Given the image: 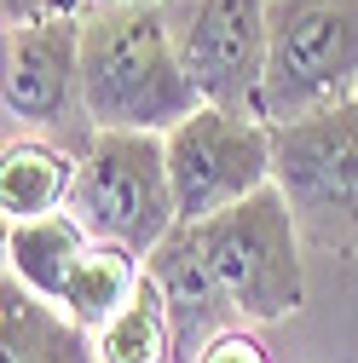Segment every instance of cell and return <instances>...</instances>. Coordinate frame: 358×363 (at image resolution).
Instances as JSON below:
<instances>
[{
    "instance_id": "6da1fadb",
    "label": "cell",
    "mask_w": 358,
    "mask_h": 363,
    "mask_svg": "<svg viewBox=\"0 0 358 363\" xmlns=\"http://www.w3.org/2000/svg\"><path fill=\"white\" fill-rule=\"evenodd\" d=\"M81 99L99 133H168L202 110L162 6H93L81 18Z\"/></svg>"
},
{
    "instance_id": "7a4b0ae2",
    "label": "cell",
    "mask_w": 358,
    "mask_h": 363,
    "mask_svg": "<svg viewBox=\"0 0 358 363\" xmlns=\"http://www.w3.org/2000/svg\"><path fill=\"white\" fill-rule=\"evenodd\" d=\"M64 213L93 242L151 259L179 231L162 133H93V145L75 162V185H70Z\"/></svg>"
},
{
    "instance_id": "3957f363",
    "label": "cell",
    "mask_w": 358,
    "mask_h": 363,
    "mask_svg": "<svg viewBox=\"0 0 358 363\" xmlns=\"http://www.w3.org/2000/svg\"><path fill=\"white\" fill-rule=\"evenodd\" d=\"M358 99V0H272L260 121L289 127Z\"/></svg>"
},
{
    "instance_id": "277c9868",
    "label": "cell",
    "mask_w": 358,
    "mask_h": 363,
    "mask_svg": "<svg viewBox=\"0 0 358 363\" xmlns=\"http://www.w3.org/2000/svg\"><path fill=\"white\" fill-rule=\"evenodd\" d=\"M219 289H226L232 317L249 323H283L306 300V271H300V225L278 185L254 191L249 202L191 225Z\"/></svg>"
},
{
    "instance_id": "5b68a950",
    "label": "cell",
    "mask_w": 358,
    "mask_h": 363,
    "mask_svg": "<svg viewBox=\"0 0 358 363\" xmlns=\"http://www.w3.org/2000/svg\"><path fill=\"white\" fill-rule=\"evenodd\" d=\"M272 185L295 208L300 237L358 248V99L272 127Z\"/></svg>"
},
{
    "instance_id": "8992f818",
    "label": "cell",
    "mask_w": 358,
    "mask_h": 363,
    "mask_svg": "<svg viewBox=\"0 0 358 363\" xmlns=\"http://www.w3.org/2000/svg\"><path fill=\"white\" fill-rule=\"evenodd\" d=\"M168 179L179 225H202L272 185V127L260 116L202 104L168 133Z\"/></svg>"
},
{
    "instance_id": "52a82bcc",
    "label": "cell",
    "mask_w": 358,
    "mask_h": 363,
    "mask_svg": "<svg viewBox=\"0 0 358 363\" xmlns=\"http://www.w3.org/2000/svg\"><path fill=\"white\" fill-rule=\"evenodd\" d=\"M6 127L23 139H58L64 150L93 145V116L81 99V18L12 23L6 29Z\"/></svg>"
},
{
    "instance_id": "ba28073f",
    "label": "cell",
    "mask_w": 358,
    "mask_h": 363,
    "mask_svg": "<svg viewBox=\"0 0 358 363\" xmlns=\"http://www.w3.org/2000/svg\"><path fill=\"white\" fill-rule=\"evenodd\" d=\"M168 23H173L179 58H185V75L202 93V104L260 116L272 0H185Z\"/></svg>"
},
{
    "instance_id": "9c48e42d",
    "label": "cell",
    "mask_w": 358,
    "mask_h": 363,
    "mask_svg": "<svg viewBox=\"0 0 358 363\" xmlns=\"http://www.w3.org/2000/svg\"><path fill=\"white\" fill-rule=\"evenodd\" d=\"M145 277L162 289V300L173 311L179 346H208L214 335L243 329L232 317V306H226V289H219V277H214V265H208V254H202L191 225H179V231L145 259Z\"/></svg>"
},
{
    "instance_id": "30bf717a",
    "label": "cell",
    "mask_w": 358,
    "mask_h": 363,
    "mask_svg": "<svg viewBox=\"0 0 358 363\" xmlns=\"http://www.w3.org/2000/svg\"><path fill=\"white\" fill-rule=\"evenodd\" d=\"M0 352L6 363H99L93 335L18 277H0Z\"/></svg>"
},
{
    "instance_id": "8fae6325",
    "label": "cell",
    "mask_w": 358,
    "mask_h": 363,
    "mask_svg": "<svg viewBox=\"0 0 358 363\" xmlns=\"http://www.w3.org/2000/svg\"><path fill=\"white\" fill-rule=\"evenodd\" d=\"M75 162L81 156L53 139H6V150H0V213H6V225L64 213Z\"/></svg>"
},
{
    "instance_id": "7c38bea8",
    "label": "cell",
    "mask_w": 358,
    "mask_h": 363,
    "mask_svg": "<svg viewBox=\"0 0 358 363\" xmlns=\"http://www.w3.org/2000/svg\"><path fill=\"white\" fill-rule=\"evenodd\" d=\"M139 289H145V259L127 254V248H110V242H93L70 265V277H64L53 306L70 317V323H81L87 335H99L133 306Z\"/></svg>"
},
{
    "instance_id": "4fadbf2b",
    "label": "cell",
    "mask_w": 358,
    "mask_h": 363,
    "mask_svg": "<svg viewBox=\"0 0 358 363\" xmlns=\"http://www.w3.org/2000/svg\"><path fill=\"white\" fill-rule=\"evenodd\" d=\"M93 248V237L81 231L70 213H47L29 225H6V277H18L23 289H35L40 300H58L70 265Z\"/></svg>"
},
{
    "instance_id": "5bb4252c",
    "label": "cell",
    "mask_w": 358,
    "mask_h": 363,
    "mask_svg": "<svg viewBox=\"0 0 358 363\" xmlns=\"http://www.w3.org/2000/svg\"><path fill=\"white\" fill-rule=\"evenodd\" d=\"M93 346H99V363H173L179 329H173V311H168L162 289L145 277V289L133 294V306L110 329L93 335Z\"/></svg>"
},
{
    "instance_id": "9a60e30c",
    "label": "cell",
    "mask_w": 358,
    "mask_h": 363,
    "mask_svg": "<svg viewBox=\"0 0 358 363\" xmlns=\"http://www.w3.org/2000/svg\"><path fill=\"white\" fill-rule=\"evenodd\" d=\"M191 363H272V357H266V346L249 329H226V335H214L208 346H197Z\"/></svg>"
},
{
    "instance_id": "2e32d148",
    "label": "cell",
    "mask_w": 358,
    "mask_h": 363,
    "mask_svg": "<svg viewBox=\"0 0 358 363\" xmlns=\"http://www.w3.org/2000/svg\"><path fill=\"white\" fill-rule=\"evenodd\" d=\"M6 12V29L12 23H53V18H87L93 0H0Z\"/></svg>"
},
{
    "instance_id": "e0dca14e",
    "label": "cell",
    "mask_w": 358,
    "mask_h": 363,
    "mask_svg": "<svg viewBox=\"0 0 358 363\" xmlns=\"http://www.w3.org/2000/svg\"><path fill=\"white\" fill-rule=\"evenodd\" d=\"M93 6H162V12L173 18L179 6H185V0H93Z\"/></svg>"
}]
</instances>
